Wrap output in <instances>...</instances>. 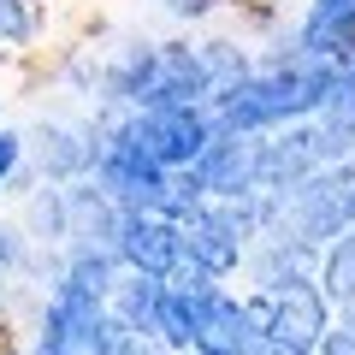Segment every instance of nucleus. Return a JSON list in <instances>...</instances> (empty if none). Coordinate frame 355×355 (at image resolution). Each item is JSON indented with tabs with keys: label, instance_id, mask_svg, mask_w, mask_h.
I'll return each instance as SVG.
<instances>
[{
	"label": "nucleus",
	"instance_id": "19",
	"mask_svg": "<svg viewBox=\"0 0 355 355\" xmlns=\"http://www.w3.org/2000/svg\"><path fill=\"white\" fill-rule=\"evenodd\" d=\"M0 355H12V349H0Z\"/></svg>",
	"mask_w": 355,
	"mask_h": 355
},
{
	"label": "nucleus",
	"instance_id": "1",
	"mask_svg": "<svg viewBox=\"0 0 355 355\" xmlns=\"http://www.w3.org/2000/svg\"><path fill=\"white\" fill-rule=\"evenodd\" d=\"M119 137L160 172H190L214 148V119L202 107H142V113L119 119Z\"/></svg>",
	"mask_w": 355,
	"mask_h": 355
},
{
	"label": "nucleus",
	"instance_id": "5",
	"mask_svg": "<svg viewBox=\"0 0 355 355\" xmlns=\"http://www.w3.org/2000/svg\"><path fill=\"white\" fill-rule=\"evenodd\" d=\"M302 53L320 65L355 60V0H314V12L302 18Z\"/></svg>",
	"mask_w": 355,
	"mask_h": 355
},
{
	"label": "nucleus",
	"instance_id": "18",
	"mask_svg": "<svg viewBox=\"0 0 355 355\" xmlns=\"http://www.w3.org/2000/svg\"><path fill=\"white\" fill-rule=\"evenodd\" d=\"M36 355H71V349H53V343H36Z\"/></svg>",
	"mask_w": 355,
	"mask_h": 355
},
{
	"label": "nucleus",
	"instance_id": "2",
	"mask_svg": "<svg viewBox=\"0 0 355 355\" xmlns=\"http://www.w3.org/2000/svg\"><path fill=\"white\" fill-rule=\"evenodd\" d=\"M243 225H249V214H237V207H196L190 219H178L184 261H196L207 279L231 272L243 254Z\"/></svg>",
	"mask_w": 355,
	"mask_h": 355
},
{
	"label": "nucleus",
	"instance_id": "8",
	"mask_svg": "<svg viewBox=\"0 0 355 355\" xmlns=\"http://www.w3.org/2000/svg\"><path fill=\"white\" fill-rule=\"evenodd\" d=\"M320 296L355 308V231H338L331 237L326 261H320Z\"/></svg>",
	"mask_w": 355,
	"mask_h": 355
},
{
	"label": "nucleus",
	"instance_id": "17",
	"mask_svg": "<svg viewBox=\"0 0 355 355\" xmlns=\"http://www.w3.org/2000/svg\"><path fill=\"white\" fill-rule=\"evenodd\" d=\"M343 219H355V184L343 190Z\"/></svg>",
	"mask_w": 355,
	"mask_h": 355
},
{
	"label": "nucleus",
	"instance_id": "10",
	"mask_svg": "<svg viewBox=\"0 0 355 355\" xmlns=\"http://www.w3.org/2000/svg\"><path fill=\"white\" fill-rule=\"evenodd\" d=\"M42 0H0V48H18V42L36 36Z\"/></svg>",
	"mask_w": 355,
	"mask_h": 355
},
{
	"label": "nucleus",
	"instance_id": "12",
	"mask_svg": "<svg viewBox=\"0 0 355 355\" xmlns=\"http://www.w3.org/2000/svg\"><path fill=\"white\" fill-rule=\"evenodd\" d=\"M0 266H24V231L0 225Z\"/></svg>",
	"mask_w": 355,
	"mask_h": 355
},
{
	"label": "nucleus",
	"instance_id": "11",
	"mask_svg": "<svg viewBox=\"0 0 355 355\" xmlns=\"http://www.w3.org/2000/svg\"><path fill=\"white\" fill-rule=\"evenodd\" d=\"M320 355H355V320L349 326H331L326 338H320Z\"/></svg>",
	"mask_w": 355,
	"mask_h": 355
},
{
	"label": "nucleus",
	"instance_id": "3",
	"mask_svg": "<svg viewBox=\"0 0 355 355\" xmlns=\"http://www.w3.org/2000/svg\"><path fill=\"white\" fill-rule=\"evenodd\" d=\"M113 243H119V254L130 261V272H142V279H166V272L184 261L178 225H166V219H154V214H125Z\"/></svg>",
	"mask_w": 355,
	"mask_h": 355
},
{
	"label": "nucleus",
	"instance_id": "4",
	"mask_svg": "<svg viewBox=\"0 0 355 355\" xmlns=\"http://www.w3.org/2000/svg\"><path fill=\"white\" fill-rule=\"evenodd\" d=\"M266 338L308 355L326 338V296L314 284H284V291H272V326H266Z\"/></svg>",
	"mask_w": 355,
	"mask_h": 355
},
{
	"label": "nucleus",
	"instance_id": "6",
	"mask_svg": "<svg viewBox=\"0 0 355 355\" xmlns=\"http://www.w3.org/2000/svg\"><path fill=\"white\" fill-rule=\"evenodd\" d=\"M196 178H202V190H214V196H243V190H254V178H261V148H254V142H237V137H214V148L196 160Z\"/></svg>",
	"mask_w": 355,
	"mask_h": 355
},
{
	"label": "nucleus",
	"instance_id": "7",
	"mask_svg": "<svg viewBox=\"0 0 355 355\" xmlns=\"http://www.w3.org/2000/svg\"><path fill=\"white\" fill-rule=\"evenodd\" d=\"M160 296H166L160 279H142L137 272L130 284H113V320L142 338V331H154V320H160Z\"/></svg>",
	"mask_w": 355,
	"mask_h": 355
},
{
	"label": "nucleus",
	"instance_id": "14",
	"mask_svg": "<svg viewBox=\"0 0 355 355\" xmlns=\"http://www.w3.org/2000/svg\"><path fill=\"white\" fill-rule=\"evenodd\" d=\"M160 6H166V12H178V18H202L214 0H160Z\"/></svg>",
	"mask_w": 355,
	"mask_h": 355
},
{
	"label": "nucleus",
	"instance_id": "16",
	"mask_svg": "<svg viewBox=\"0 0 355 355\" xmlns=\"http://www.w3.org/2000/svg\"><path fill=\"white\" fill-rule=\"evenodd\" d=\"M261 355H302V349H284V343H272V338H266V343H261Z\"/></svg>",
	"mask_w": 355,
	"mask_h": 355
},
{
	"label": "nucleus",
	"instance_id": "15",
	"mask_svg": "<svg viewBox=\"0 0 355 355\" xmlns=\"http://www.w3.org/2000/svg\"><path fill=\"white\" fill-rule=\"evenodd\" d=\"M113 355H154V349H148V343L137 338V331H125V338H119V349H113Z\"/></svg>",
	"mask_w": 355,
	"mask_h": 355
},
{
	"label": "nucleus",
	"instance_id": "13",
	"mask_svg": "<svg viewBox=\"0 0 355 355\" xmlns=\"http://www.w3.org/2000/svg\"><path fill=\"white\" fill-rule=\"evenodd\" d=\"M18 160H24V142H18L12 130H0V184L18 172Z\"/></svg>",
	"mask_w": 355,
	"mask_h": 355
},
{
	"label": "nucleus",
	"instance_id": "9",
	"mask_svg": "<svg viewBox=\"0 0 355 355\" xmlns=\"http://www.w3.org/2000/svg\"><path fill=\"white\" fill-rule=\"evenodd\" d=\"M42 166H48L53 178H71V172H83V166H95V142H83L65 125H48L42 130Z\"/></svg>",
	"mask_w": 355,
	"mask_h": 355
}]
</instances>
